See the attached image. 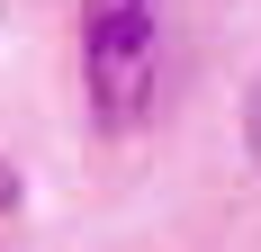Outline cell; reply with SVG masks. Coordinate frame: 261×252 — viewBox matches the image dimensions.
<instances>
[{
    "label": "cell",
    "instance_id": "3",
    "mask_svg": "<svg viewBox=\"0 0 261 252\" xmlns=\"http://www.w3.org/2000/svg\"><path fill=\"white\" fill-rule=\"evenodd\" d=\"M18 216V180H9V162H0V225Z\"/></svg>",
    "mask_w": 261,
    "mask_h": 252
},
{
    "label": "cell",
    "instance_id": "1",
    "mask_svg": "<svg viewBox=\"0 0 261 252\" xmlns=\"http://www.w3.org/2000/svg\"><path fill=\"white\" fill-rule=\"evenodd\" d=\"M162 18H171V0H81V81H90L99 126H135L153 108Z\"/></svg>",
    "mask_w": 261,
    "mask_h": 252
},
{
    "label": "cell",
    "instance_id": "2",
    "mask_svg": "<svg viewBox=\"0 0 261 252\" xmlns=\"http://www.w3.org/2000/svg\"><path fill=\"white\" fill-rule=\"evenodd\" d=\"M243 144H252V162H261V90H252V108H243Z\"/></svg>",
    "mask_w": 261,
    "mask_h": 252
}]
</instances>
